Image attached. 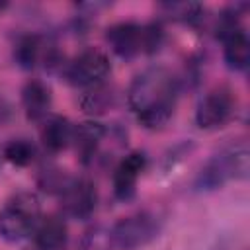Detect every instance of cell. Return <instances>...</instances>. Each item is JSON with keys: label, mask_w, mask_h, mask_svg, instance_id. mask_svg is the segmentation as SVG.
<instances>
[{"label": "cell", "mask_w": 250, "mask_h": 250, "mask_svg": "<svg viewBox=\"0 0 250 250\" xmlns=\"http://www.w3.org/2000/svg\"><path fill=\"white\" fill-rule=\"evenodd\" d=\"M178 94V78L164 66H150L131 82L127 102L143 127L160 129L170 121Z\"/></svg>", "instance_id": "1"}, {"label": "cell", "mask_w": 250, "mask_h": 250, "mask_svg": "<svg viewBox=\"0 0 250 250\" xmlns=\"http://www.w3.org/2000/svg\"><path fill=\"white\" fill-rule=\"evenodd\" d=\"M41 221V201L33 191L14 193L0 211V232L10 242H20L33 234Z\"/></svg>", "instance_id": "2"}, {"label": "cell", "mask_w": 250, "mask_h": 250, "mask_svg": "<svg viewBox=\"0 0 250 250\" xmlns=\"http://www.w3.org/2000/svg\"><path fill=\"white\" fill-rule=\"evenodd\" d=\"M250 152L246 143L230 145L219 154H215L197 176V189H217L229 180H244L248 178Z\"/></svg>", "instance_id": "3"}, {"label": "cell", "mask_w": 250, "mask_h": 250, "mask_svg": "<svg viewBox=\"0 0 250 250\" xmlns=\"http://www.w3.org/2000/svg\"><path fill=\"white\" fill-rule=\"evenodd\" d=\"M158 230H160L158 217L148 211H141L119 219L109 230V240L111 246L119 250H137L146 246L150 240H154Z\"/></svg>", "instance_id": "4"}, {"label": "cell", "mask_w": 250, "mask_h": 250, "mask_svg": "<svg viewBox=\"0 0 250 250\" xmlns=\"http://www.w3.org/2000/svg\"><path fill=\"white\" fill-rule=\"evenodd\" d=\"M111 72V62L107 55L96 47L84 49L72 62H68L64 76L76 88H94L104 84L107 74Z\"/></svg>", "instance_id": "5"}, {"label": "cell", "mask_w": 250, "mask_h": 250, "mask_svg": "<svg viewBox=\"0 0 250 250\" xmlns=\"http://www.w3.org/2000/svg\"><path fill=\"white\" fill-rule=\"evenodd\" d=\"M59 197L64 213L74 219H88L98 203L96 186L88 178H68L59 191Z\"/></svg>", "instance_id": "6"}, {"label": "cell", "mask_w": 250, "mask_h": 250, "mask_svg": "<svg viewBox=\"0 0 250 250\" xmlns=\"http://www.w3.org/2000/svg\"><path fill=\"white\" fill-rule=\"evenodd\" d=\"M234 115V98L227 88L207 92L195 109V123L201 129H219Z\"/></svg>", "instance_id": "7"}, {"label": "cell", "mask_w": 250, "mask_h": 250, "mask_svg": "<svg viewBox=\"0 0 250 250\" xmlns=\"http://www.w3.org/2000/svg\"><path fill=\"white\" fill-rule=\"evenodd\" d=\"M105 41L109 43L111 51L121 59H131L145 51V31L143 25L135 21H119L107 27Z\"/></svg>", "instance_id": "8"}, {"label": "cell", "mask_w": 250, "mask_h": 250, "mask_svg": "<svg viewBox=\"0 0 250 250\" xmlns=\"http://www.w3.org/2000/svg\"><path fill=\"white\" fill-rule=\"evenodd\" d=\"M146 168V154L145 152H129L113 170V193L117 199L127 201L135 195L137 180Z\"/></svg>", "instance_id": "9"}, {"label": "cell", "mask_w": 250, "mask_h": 250, "mask_svg": "<svg viewBox=\"0 0 250 250\" xmlns=\"http://www.w3.org/2000/svg\"><path fill=\"white\" fill-rule=\"evenodd\" d=\"M33 240L39 250H62L68 240V230L59 215L41 217L33 230Z\"/></svg>", "instance_id": "10"}, {"label": "cell", "mask_w": 250, "mask_h": 250, "mask_svg": "<svg viewBox=\"0 0 250 250\" xmlns=\"http://www.w3.org/2000/svg\"><path fill=\"white\" fill-rule=\"evenodd\" d=\"M21 102H23L27 119L39 121L47 115V111L51 107V88L45 82L33 78L29 82H25V86L21 90Z\"/></svg>", "instance_id": "11"}, {"label": "cell", "mask_w": 250, "mask_h": 250, "mask_svg": "<svg viewBox=\"0 0 250 250\" xmlns=\"http://www.w3.org/2000/svg\"><path fill=\"white\" fill-rule=\"evenodd\" d=\"M105 135V127L96 121H84L72 129V143L82 162H90Z\"/></svg>", "instance_id": "12"}, {"label": "cell", "mask_w": 250, "mask_h": 250, "mask_svg": "<svg viewBox=\"0 0 250 250\" xmlns=\"http://www.w3.org/2000/svg\"><path fill=\"white\" fill-rule=\"evenodd\" d=\"M225 45V61L230 68L244 70L250 62V41L242 27H236L221 37Z\"/></svg>", "instance_id": "13"}, {"label": "cell", "mask_w": 250, "mask_h": 250, "mask_svg": "<svg viewBox=\"0 0 250 250\" xmlns=\"http://www.w3.org/2000/svg\"><path fill=\"white\" fill-rule=\"evenodd\" d=\"M72 125L66 117L55 115L51 119H47V123L41 129V141L43 146L51 152H59L62 148H66L72 143Z\"/></svg>", "instance_id": "14"}, {"label": "cell", "mask_w": 250, "mask_h": 250, "mask_svg": "<svg viewBox=\"0 0 250 250\" xmlns=\"http://www.w3.org/2000/svg\"><path fill=\"white\" fill-rule=\"evenodd\" d=\"M43 57V41L39 35H23L14 47V59L21 68H33Z\"/></svg>", "instance_id": "15"}, {"label": "cell", "mask_w": 250, "mask_h": 250, "mask_svg": "<svg viewBox=\"0 0 250 250\" xmlns=\"http://www.w3.org/2000/svg\"><path fill=\"white\" fill-rule=\"evenodd\" d=\"M111 104H113V92H111L105 84L88 88V90L82 94V98H80V107H82L86 113H90V115L104 113L105 109H109Z\"/></svg>", "instance_id": "16"}, {"label": "cell", "mask_w": 250, "mask_h": 250, "mask_svg": "<svg viewBox=\"0 0 250 250\" xmlns=\"http://www.w3.org/2000/svg\"><path fill=\"white\" fill-rule=\"evenodd\" d=\"M2 154L14 166H27L35 158V146L27 139H14L4 146Z\"/></svg>", "instance_id": "17"}, {"label": "cell", "mask_w": 250, "mask_h": 250, "mask_svg": "<svg viewBox=\"0 0 250 250\" xmlns=\"http://www.w3.org/2000/svg\"><path fill=\"white\" fill-rule=\"evenodd\" d=\"M160 8L166 12V16L180 21H195L203 12V6L197 2H164L160 4Z\"/></svg>", "instance_id": "18"}, {"label": "cell", "mask_w": 250, "mask_h": 250, "mask_svg": "<svg viewBox=\"0 0 250 250\" xmlns=\"http://www.w3.org/2000/svg\"><path fill=\"white\" fill-rule=\"evenodd\" d=\"M145 31V53H154L160 49V45L164 43V29L158 21L146 23L143 25Z\"/></svg>", "instance_id": "19"}, {"label": "cell", "mask_w": 250, "mask_h": 250, "mask_svg": "<svg viewBox=\"0 0 250 250\" xmlns=\"http://www.w3.org/2000/svg\"><path fill=\"white\" fill-rule=\"evenodd\" d=\"M111 240H109V232H102L100 229L90 230L82 242V250H109Z\"/></svg>", "instance_id": "20"}, {"label": "cell", "mask_w": 250, "mask_h": 250, "mask_svg": "<svg viewBox=\"0 0 250 250\" xmlns=\"http://www.w3.org/2000/svg\"><path fill=\"white\" fill-rule=\"evenodd\" d=\"M6 6H8V2H0V12H2V10L6 8Z\"/></svg>", "instance_id": "21"}]
</instances>
